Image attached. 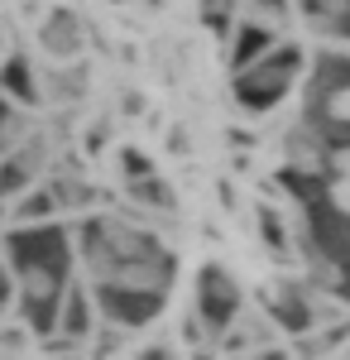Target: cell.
<instances>
[{"instance_id":"6da1fadb","label":"cell","mask_w":350,"mask_h":360,"mask_svg":"<svg viewBox=\"0 0 350 360\" xmlns=\"http://www.w3.org/2000/svg\"><path fill=\"white\" fill-rule=\"evenodd\" d=\"M331 115H336V120H350V86L331 96Z\"/></svg>"},{"instance_id":"7a4b0ae2","label":"cell","mask_w":350,"mask_h":360,"mask_svg":"<svg viewBox=\"0 0 350 360\" xmlns=\"http://www.w3.org/2000/svg\"><path fill=\"white\" fill-rule=\"evenodd\" d=\"M331 202H336L341 212H350V183H346V178H336V188H331Z\"/></svg>"},{"instance_id":"3957f363","label":"cell","mask_w":350,"mask_h":360,"mask_svg":"<svg viewBox=\"0 0 350 360\" xmlns=\"http://www.w3.org/2000/svg\"><path fill=\"white\" fill-rule=\"evenodd\" d=\"M331 164L341 168V178H346V183H350V149H336V159H331Z\"/></svg>"}]
</instances>
